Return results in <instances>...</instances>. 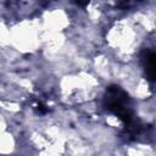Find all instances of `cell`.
<instances>
[{
  "instance_id": "cell-1",
  "label": "cell",
  "mask_w": 156,
  "mask_h": 156,
  "mask_svg": "<svg viewBox=\"0 0 156 156\" xmlns=\"http://www.w3.org/2000/svg\"><path fill=\"white\" fill-rule=\"evenodd\" d=\"M102 105L106 111L118 117L123 123H127L133 117H135L132 100L119 85L112 84L106 88L102 99Z\"/></svg>"
},
{
  "instance_id": "cell-2",
  "label": "cell",
  "mask_w": 156,
  "mask_h": 156,
  "mask_svg": "<svg viewBox=\"0 0 156 156\" xmlns=\"http://www.w3.org/2000/svg\"><path fill=\"white\" fill-rule=\"evenodd\" d=\"M144 132H145V124L140 119L133 117L130 121L124 123L122 136L127 140H136Z\"/></svg>"
},
{
  "instance_id": "cell-3",
  "label": "cell",
  "mask_w": 156,
  "mask_h": 156,
  "mask_svg": "<svg viewBox=\"0 0 156 156\" xmlns=\"http://www.w3.org/2000/svg\"><path fill=\"white\" fill-rule=\"evenodd\" d=\"M140 61H141V66L144 68L146 78L151 83H154L155 82V51L151 49H145L141 52Z\"/></svg>"
},
{
  "instance_id": "cell-4",
  "label": "cell",
  "mask_w": 156,
  "mask_h": 156,
  "mask_svg": "<svg viewBox=\"0 0 156 156\" xmlns=\"http://www.w3.org/2000/svg\"><path fill=\"white\" fill-rule=\"evenodd\" d=\"M76 4H77V5H80V6H84V5H88L89 2H88V1H84V2H80V1H77Z\"/></svg>"
}]
</instances>
